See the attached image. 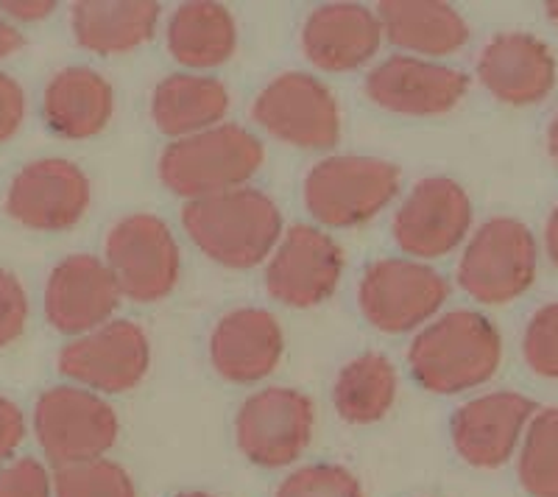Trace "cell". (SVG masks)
Wrapping results in <instances>:
<instances>
[{
  "instance_id": "cell-1",
  "label": "cell",
  "mask_w": 558,
  "mask_h": 497,
  "mask_svg": "<svg viewBox=\"0 0 558 497\" xmlns=\"http://www.w3.org/2000/svg\"><path fill=\"white\" fill-rule=\"evenodd\" d=\"M182 227L204 257L243 271L271 257L282 238V213L268 193L238 187L184 202Z\"/></svg>"
},
{
  "instance_id": "cell-2",
  "label": "cell",
  "mask_w": 558,
  "mask_h": 497,
  "mask_svg": "<svg viewBox=\"0 0 558 497\" xmlns=\"http://www.w3.org/2000/svg\"><path fill=\"white\" fill-rule=\"evenodd\" d=\"M266 146L257 134L238 123H218L213 129L173 141L159 154V182L184 202L238 191L260 171Z\"/></svg>"
},
{
  "instance_id": "cell-3",
  "label": "cell",
  "mask_w": 558,
  "mask_h": 497,
  "mask_svg": "<svg viewBox=\"0 0 558 497\" xmlns=\"http://www.w3.org/2000/svg\"><path fill=\"white\" fill-rule=\"evenodd\" d=\"M500 364V336L481 313L452 311L416 332L408 350L413 380L433 395H458Z\"/></svg>"
},
{
  "instance_id": "cell-4",
  "label": "cell",
  "mask_w": 558,
  "mask_h": 497,
  "mask_svg": "<svg viewBox=\"0 0 558 497\" xmlns=\"http://www.w3.org/2000/svg\"><path fill=\"white\" fill-rule=\"evenodd\" d=\"M400 168L380 157L338 154L307 171L302 198L318 223L347 230L386 210L400 193Z\"/></svg>"
},
{
  "instance_id": "cell-5",
  "label": "cell",
  "mask_w": 558,
  "mask_h": 497,
  "mask_svg": "<svg viewBox=\"0 0 558 497\" xmlns=\"http://www.w3.org/2000/svg\"><path fill=\"white\" fill-rule=\"evenodd\" d=\"M34 434L53 466L104 459L118 441V414L101 395L53 386L34 405Z\"/></svg>"
},
{
  "instance_id": "cell-6",
  "label": "cell",
  "mask_w": 558,
  "mask_h": 497,
  "mask_svg": "<svg viewBox=\"0 0 558 497\" xmlns=\"http://www.w3.org/2000/svg\"><path fill=\"white\" fill-rule=\"evenodd\" d=\"M104 263L123 296L140 305L166 300L182 268L171 227L151 213H134L114 223L104 243Z\"/></svg>"
},
{
  "instance_id": "cell-7",
  "label": "cell",
  "mask_w": 558,
  "mask_h": 497,
  "mask_svg": "<svg viewBox=\"0 0 558 497\" xmlns=\"http://www.w3.org/2000/svg\"><path fill=\"white\" fill-rule=\"evenodd\" d=\"M447 293V280L436 268L408 257H383L363 271L357 305L375 330L397 336L430 322Z\"/></svg>"
},
{
  "instance_id": "cell-8",
  "label": "cell",
  "mask_w": 558,
  "mask_h": 497,
  "mask_svg": "<svg viewBox=\"0 0 558 497\" xmlns=\"http://www.w3.org/2000/svg\"><path fill=\"white\" fill-rule=\"evenodd\" d=\"M254 123L296 148H332L341 141V109L324 82L302 71L279 73L252 104Z\"/></svg>"
},
{
  "instance_id": "cell-9",
  "label": "cell",
  "mask_w": 558,
  "mask_h": 497,
  "mask_svg": "<svg viewBox=\"0 0 558 497\" xmlns=\"http://www.w3.org/2000/svg\"><path fill=\"white\" fill-rule=\"evenodd\" d=\"M316 409L307 395L286 386L254 391L235 416L238 450L263 470L288 466L313 439Z\"/></svg>"
},
{
  "instance_id": "cell-10",
  "label": "cell",
  "mask_w": 558,
  "mask_h": 497,
  "mask_svg": "<svg viewBox=\"0 0 558 497\" xmlns=\"http://www.w3.org/2000/svg\"><path fill=\"white\" fill-rule=\"evenodd\" d=\"M57 366L64 377L87 391L123 395L148 375L151 344L137 322L112 319L64 344Z\"/></svg>"
},
{
  "instance_id": "cell-11",
  "label": "cell",
  "mask_w": 558,
  "mask_h": 497,
  "mask_svg": "<svg viewBox=\"0 0 558 497\" xmlns=\"http://www.w3.org/2000/svg\"><path fill=\"white\" fill-rule=\"evenodd\" d=\"M341 275L343 252L332 235L307 223H293L268 257L266 291L279 305L305 311L330 300Z\"/></svg>"
},
{
  "instance_id": "cell-12",
  "label": "cell",
  "mask_w": 558,
  "mask_h": 497,
  "mask_svg": "<svg viewBox=\"0 0 558 497\" xmlns=\"http://www.w3.org/2000/svg\"><path fill=\"white\" fill-rule=\"evenodd\" d=\"M470 221L472 207L463 187L447 177H427L393 213L391 235L413 260H436L463 241Z\"/></svg>"
},
{
  "instance_id": "cell-13",
  "label": "cell",
  "mask_w": 558,
  "mask_h": 497,
  "mask_svg": "<svg viewBox=\"0 0 558 497\" xmlns=\"http://www.w3.org/2000/svg\"><path fill=\"white\" fill-rule=\"evenodd\" d=\"M533 277V241L517 221L495 218L483 223L472 238L461 263H458V286L472 300L508 302L520 296Z\"/></svg>"
},
{
  "instance_id": "cell-14",
  "label": "cell",
  "mask_w": 558,
  "mask_h": 497,
  "mask_svg": "<svg viewBox=\"0 0 558 497\" xmlns=\"http://www.w3.org/2000/svg\"><path fill=\"white\" fill-rule=\"evenodd\" d=\"M89 207V179L76 162L48 157L28 162L12 179L7 213L37 232H62L76 227Z\"/></svg>"
},
{
  "instance_id": "cell-15",
  "label": "cell",
  "mask_w": 558,
  "mask_h": 497,
  "mask_svg": "<svg viewBox=\"0 0 558 497\" xmlns=\"http://www.w3.org/2000/svg\"><path fill=\"white\" fill-rule=\"evenodd\" d=\"M470 82L447 64L422 57H388L368 73L363 89L372 104L405 118L445 116L463 98Z\"/></svg>"
},
{
  "instance_id": "cell-16",
  "label": "cell",
  "mask_w": 558,
  "mask_h": 497,
  "mask_svg": "<svg viewBox=\"0 0 558 497\" xmlns=\"http://www.w3.org/2000/svg\"><path fill=\"white\" fill-rule=\"evenodd\" d=\"M123 293L107 263L96 255H70L45 286V319L64 336H84L112 322Z\"/></svg>"
},
{
  "instance_id": "cell-17",
  "label": "cell",
  "mask_w": 558,
  "mask_h": 497,
  "mask_svg": "<svg viewBox=\"0 0 558 497\" xmlns=\"http://www.w3.org/2000/svg\"><path fill=\"white\" fill-rule=\"evenodd\" d=\"M380 17L363 3H324L302 26V51L327 73L357 71L380 51Z\"/></svg>"
},
{
  "instance_id": "cell-18",
  "label": "cell",
  "mask_w": 558,
  "mask_h": 497,
  "mask_svg": "<svg viewBox=\"0 0 558 497\" xmlns=\"http://www.w3.org/2000/svg\"><path fill=\"white\" fill-rule=\"evenodd\" d=\"M286 352V332L263 307H238L221 316L209 336V361L229 383H260Z\"/></svg>"
},
{
  "instance_id": "cell-19",
  "label": "cell",
  "mask_w": 558,
  "mask_h": 497,
  "mask_svg": "<svg viewBox=\"0 0 558 497\" xmlns=\"http://www.w3.org/2000/svg\"><path fill=\"white\" fill-rule=\"evenodd\" d=\"M112 84L93 68H64L45 87V123L64 141L96 137L112 121Z\"/></svg>"
},
{
  "instance_id": "cell-20",
  "label": "cell",
  "mask_w": 558,
  "mask_h": 497,
  "mask_svg": "<svg viewBox=\"0 0 558 497\" xmlns=\"http://www.w3.org/2000/svg\"><path fill=\"white\" fill-rule=\"evenodd\" d=\"M159 12L154 0H78L70 7V28L84 51L118 57L154 37Z\"/></svg>"
},
{
  "instance_id": "cell-21",
  "label": "cell",
  "mask_w": 558,
  "mask_h": 497,
  "mask_svg": "<svg viewBox=\"0 0 558 497\" xmlns=\"http://www.w3.org/2000/svg\"><path fill=\"white\" fill-rule=\"evenodd\" d=\"M531 402L517 395H488L452 416V445L475 466H500L511 456Z\"/></svg>"
},
{
  "instance_id": "cell-22",
  "label": "cell",
  "mask_w": 558,
  "mask_h": 497,
  "mask_svg": "<svg viewBox=\"0 0 558 497\" xmlns=\"http://www.w3.org/2000/svg\"><path fill=\"white\" fill-rule=\"evenodd\" d=\"M377 17L393 48L422 57H450L470 39L461 14L438 0H383Z\"/></svg>"
},
{
  "instance_id": "cell-23",
  "label": "cell",
  "mask_w": 558,
  "mask_h": 497,
  "mask_svg": "<svg viewBox=\"0 0 558 497\" xmlns=\"http://www.w3.org/2000/svg\"><path fill=\"white\" fill-rule=\"evenodd\" d=\"M227 112L229 89L213 76L173 73L154 87L151 121L173 141L218 126Z\"/></svg>"
},
{
  "instance_id": "cell-24",
  "label": "cell",
  "mask_w": 558,
  "mask_h": 497,
  "mask_svg": "<svg viewBox=\"0 0 558 497\" xmlns=\"http://www.w3.org/2000/svg\"><path fill=\"white\" fill-rule=\"evenodd\" d=\"M168 51L184 68L209 71L229 62L238 48V23L227 7L213 0H191L171 14Z\"/></svg>"
},
{
  "instance_id": "cell-25",
  "label": "cell",
  "mask_w": 558,
  "mask_h": 497,
  "mask_svg": "<svg viewBox=\"0 0 558 497\" xmlns=\"http://www.w3.org/2000/svg\"><path fill=\"white\" fill-rule=\"evenodd\" d=\"M481 82L497 98L511 104L536 101L553 82V64L536 39L522 34L497 37L477 62Z\"/></svg>"
},
{
  "instance_id": "cell-26",
  "label": "cell",
  "mask_w": 558,
  "mask_h": 497,
  "mask_svg": "<svg viewBox=\"0 0 558 497\" xmlns=\"http://www.w3.org/2000/svg\"><path fill=\"white\" fill-rule=\"evenodd\" d=\"M400 375L383 352L352 357L336 377L332 405L349 425H372L393 409Z\"/></svg>"
},
{
  "instance_id": "cell-27",
  "label": "cell",
  "mask_w": 558,
  "mask_h": 497,
  "mask_svg": "<svg viewBox=\"0 0 558 497\" xmlns=\"http://www.w3.org/2000/svg\"><path fill=\"white\" fill-rule=\"evenodd\" d=\"M51 484L53 497H137L132 475L109 459L57 466Z\"/></svg>"
},
{
  "instance_id": "cell-28",
  "label": "cell",
  "mask_w": 558,
  "mask_h": 497,
  "mask_svg": "<svg viewBox=\"0 0 558 497\" xmlns=\"http://www.w3.org/2000/svg\"><path fill=\"white\" fill-rule=\"evenodd\" d=\"M522 484L536 497H558V411L533 422L520 461Z\"/></svg>"
},
{
  "instance_id": "cell-29",
  "label": "cell",
  "mask_w": 558,
  "mask_h": 497,
  "mask_svg": "<svg viewBox=\"0 0 558 497\" xmlns=\"http://www.w3.org/2000/svg\"><path fill=\"white\" fill-rule=\"evenodd\" d=\"M274 497H363V489L347 466L311 464L291 472Z\"/></svg>"
},
{
  "instance_id": "cell-30",
  "label": "cell",
  "mask_w": 558,
  "mask_h": 497,
  "mask_svg": "<svg viewBox=\"0 0 558 497\" xmlns=\"http://www.w3.org/2000/svg\"><path fill=\"white\" fill-rule=\"evenodd\" d=\"M28 322V296L12 271L0 268V347L14 344Z\"/></svg>"
},
{
  "instance_id": "cell-31",
  "label": "cell",
  "mask_w": 558,
  "mask_h": 497,
  "mask_svg": "<svg viewBox=\"0 0 558 497\" xmlns=\"http://www.w3.org/2000/svg\"><path fill=\"white\" fill-rule=\"evenodd\" d=\"M51 475L37 459H17L0 470V497H51Z\"/></svg>"
},
{
  "instance_id": "cell-32",
  "label": "cell",
  "mask_w": 558,
  "mask_h": 497,
  "mask_svg": "<svg viewBox=\"0 0 558 497\" xmlns=\"http://www.w3.org/2000/svg\"><path fill=\"white\" fill-rule=\"evenodd\" d=\"M26 118V93L12 76L0 73V143L14 137Z\"/></svg>"
},
{
  "instance_id": "cell-33",
  "label": "cell",
  "mask_w": 558,
  "mask_h": 497,
  "mask_svg": "<svg viewBox=\"0 0 558 497\" xmlns=\"http://www.w3.org/2000/svg\"><path fill=\"white\" fill-rule=\"evenodd\" d=\"M23 436H26L23 411L17 409V402L0 397V464L17 450Z\"/></svg>"
},
{
  "instance_id": "cell-34",
  "label": "cell",
  "mask_w": 558,
  "mask_h": 497,
  "mask_svg": "<svg viewBox=\"0 0 558 497\" xmlns=\"http://www.w3.org/2000/svg\"><path fill=\"white\" fill-rule=\"evenodd\" d=\"M0 9L12 14V17L32 23V20H43L48 14H53L57 3L53 0H7V3H0Z\"/></svg>"
},
{
  "instance_id": "cell-35",
  "label": "cell",
  "mask_w": 558,
  "mask_h": 497,
  "mask_svg": "<svg viewBox=\"0 0 558 497\" xmlns=\"http://www.w3.org/2000/svg\"><path fill=\"white\" fill-rule=\"evenodd\" d=\"M23 45H26L23 34H20L14 26H9L7 20L0 17V59H7V57H12V53H17Z\"/></svg>"
},
{
  "instance_id": "cell-36",
  "label": "cell",
  "mask_w": 558,
  "mask_h": 497,
  "mask_svg": "<svg viewBox=\"0 0 558 497\" xmlns=\"http://www.w3.org/2000/svg\"><path fill=\"white\" fill-rule=\"evenodd\" d=\"M177 497H216V495H207V492H182Z\"/></svg>"
}]
</instances>
